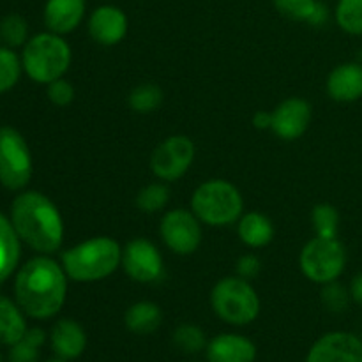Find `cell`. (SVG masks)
<instances>
[{
	"instance_id": "1",
	"label": "cell",
	"mask_w": 362,
	"mask_h": 362,
	"mask_svg": "<svg viewBox=\"0 0 362 362\" xmlns=\"http://www.w3.org/2000/svg\"><path fill=\"white\" fill-rule=\"evenodd\" d=\"M67 296V274L49 257H35L18 271L14 297L27 317L48 320L62 310Z\"/></svg>"
},
{
	"instance_id": "2",
	"label": "cell",
	"mask_w": 362,
	"mask_h": 362,
	"mask_svg": "<svg viewBox=\"0 0 362 362\" xmlns=\"http://www.w3.org/2000/svg\"><path fill=\"white\" fill-rule=\"evenodd\" d=\"M18 237L41 255H52L64 243V221L57 205L39 191H23L11 205Z\"/></svg>"
},
{
	"instance_id": "3",
	"label": "cell",
	"mask_w": 362,
	"mask_h": 362,
	"mask_svg": "<svg viewBox=\"0 0 362 362\" xmlns=\"http://www.w3.org/2000/svg\"><path fill=\"white\" fill-rule=\"evenodd\" d=\"M122 262V247L112 237H92L62 253L67 278L76 283H94L108 278Z\"/></svg>"
},
{
	"instance_id": "4",
	"label": "cell",
	"mask_w": 362,
	"mask_h": 362,
	"mask_svg": "<svg viewBox=\"0 0 362 362\" xmlns=\"http://www.w3.org/2000/svg\"><path fill=\"white\" fill-rule=\"evenodd\" d=\"M25 73L35 83H52L67 73L71 66V46L53 32H41L28 39L21 53Z\"/></svg>"
},
{
	"instance_id": "5",
	"label": "cell",
	"mask_w": 362,
	"mask_h": 362,
	"mask_svg": "<svg viewBox=\"0 0 362 362\" xmlns=\"http://www.w3.org/2000/svg\"><path fill=\"white\" fill-rule=\"evenodd\" d=\"M244 202L240 191L232 182L212 179L200 184L191 197V211L209 226H226L239 221Z\"/></svg>"
},
{
	"instance_id": "6",
	"label": "cell",
	"mask_w": 362,
	"mask_h": 362,
	"mask_svg": "<svg viewBox=\"0 0 362 362\" xmlns=\"http://www.w3.org/2000/svg\"><path fill=\"white\" fill-rule=\"evenodd\" d=\"M211 306L230 325H250L260 315V297L247 279L240 276L219 279L211 292Z\"/></svg>"
},
{
	"instance_id": "7",
	"label": "cell",
	"mask_w": 362,
	"mask_h": 362,
	"mask_svg": "<svg viewBox=\"0 0 362 362\" xmlns=\"http://www.w3.org/2000/svg\"><path fill=\"white\" fill-rule=\"evenodd\" d=\"M303 274L310 281L325 285L339 279L346 267V250L338 237L325 239L315 237L300 251L299 258Z\"/></svg>"
},
{
	"instance_id": "8",
	"label": "cell",
	"mask_w": 362,
	"mask_h": 362,
	"mask_svg": "<svg viewBox=\"0 0 362 362\" xmlns=\"http://www.w3.org/2000/svg\"><path fill=\"white\" fill-rule=\"evenodd\" d=\"M32 177V156L20 131L0 127V184L11 191L23 189Z\"/></svg>"
},
{
	"instance_id": "9",
	"label": "cell",
	"mask_w": 362,
	"mask_h": 362,
	"mask_svg": "<svg viewBox=\"0 0 362 362\" xmlns=\"http://www.w3.org/2000/svg\"><path fill=\"white\" fill-rule=\"evenodd\" d=\"M197 147L193 140L184 134H173L156 147L151 158V170L161 180L180 179L193 165Z\"/></svg>"
},
{
	"instance_id": "10",
	"label": "cell",
	"mask_w": 362,
	"mask_h": 362,
	"mask_svg": "<svg viewBox=\"0 0 362 362\" xmlns=\"http://www.w3.org/2000/svg\"><path fill=\"white\" fill-rule=\"evenodd\" d=\"M200 219L193 211L186 209H173L168 211L161 219L159 233L166 247L175 255H193L202 243Z\"/></svg>"
},
{
	"instance_id": "11",
	"label": "cell",
	"mask_w": 362,
	"mask_h": 362,
	"mask_svg": "<svg viewBox=\"0 0 362 362\" xmlns=\"http://www.w3.org/2000/svg\"><path fill=\"white\" fill-rule=\"evenodd\" d=\"M124 272L136 283H154L165 274L163 257L158 247L147 239H133L122 250Z\"/></svg>"
},
{
	"instance_id": "12",
	"label": "cell",
	"mask_w": 362,
	"mask_h": 362,
	"mask_svg": "<svg viewBox=\"0 0 362 362\" xmlns=\"http://www.w3.org/2000/svg\"><path fill=\"white\" fill-rule=\"evenodd\" d=\"M304 362H362V339L346 331H332L320 336Z\"/></svg>"
},
{
	"instance_id": "13",
	"label": "cell",
	"mask_w": 362,
	"mask_h": 362,
	"mask_svg": "<svg viewBox=\"0 0 362 362\" xmlns=\"http://www.w3.org/2000/svg\"><path fill=\"white\" fill-rule=\"evenodd\" d=\"M271 129L278 138L286 141L297 140L308 131L311 122L310 103L300 98H290L279 103L271 112Z\"/></svg>"
},
{
	"instance_id": "14",
	"label": "cell",
	"mask_w": 362,
	"mask_h": 362,
	"mask_svg": "<svg viewBox=\"0 0 362 362\" xmlns=\"http://www.w3.org/2000/svg\"><path fill=\"white\" fill-rule=\"evenodd\" d=\"M88 34L95 42L103 46H115L126 37L127 16L120 7L99 6L88 18Z\"/></svg>"
},
{
	"instance_id": "15",
	"label": "cell",
	"mask_w": 362,
	"mask_h": 362,
	"mask_svg": "<svg viewBox=\"0 0 362 362\" xmlns=\"http://www.w3.org/2000/svg\"><path fill=\"white\" fill-rule=\"evenodd\" d=\"M85 0H46L42 20L53 34L66 35L76 30L85 18Z\"/></svg>"
},
{
	"instance_id": "16",
	"label": "cell",
	"mask_w": 362,
	"mask_h": 362,
	"mask_svg": "<svg viewBox=\"0 0 362 362\" xmlns=\"http://www.w3.org/2000/svg\"><path fill=\"white\" fill-rule=\"evenodd\" d=\"M207 362H255L257 346L246 336L226 332L218 334L207 343Z\"/></svg>"
},
{
	"instance_id": "17",
	"label": "cell",
	"mask_w": 362,
	"mask_h": 362,
	"mask_svg": "<svg viewBox=\"0 0 362 362\" xmlns=\"http://www.w3.org/2000/svg\"><path fill=\"white\" fill-rule=\"evenodd\" d=\"M53 354L64 361H74L87 349L85 329L73 318H62L55 322L48 336Z\"/></svg>"
},
{
	"instance_id": "18",
	"label": "cell",
	"mask_w": 362,
	"mask_h": 362,
	"mask_svg": "<svg viewBox=\"0 0 362 362\" xmlns=\"http://www.w3.org/2000/svg\"><path fill=\"white\" fill-rule=\"evenodd\" d=\"M329 98L338 103H354L362 98V64L345 62L329 73Z\"/></svg>"
},
{
	"instance_id": "19",
	"label": "cell",
	"mask_w": 362,
	"mask_h": 362,
	"mask_svg": "<svg viewBox=\"0 0 362 362\" xmlns=\"http://www.w3.org/2000/svg\"><path fill=\"white\" fill-rule=\"evenodd\" d=\"M161 322V308L151 300H140V303L131 304L124 315V324H126L127 331L138 336H148L156 332Z\"/></svg>"
},
{
	"instance_id": "20",
	"label": "cell",
	"mask_w": 362,
	"mask_h": 362,
	"mask_svg": "<svg viewBox=\"0 0 362 362\" xmlns=\"http://www.w3.org/2000/svg\"><path fill=\"white\" fill-rule=\"evenodd\" d=\"M27 331L23 310L9 297L0 296V345L13 346Z\"/></svg>"
},
{
	"instance_id": "21",
	"label": "cell",
	"mask_w": 362,
	"mask_h": 362,
	"mask_svg": "<svg viewBox=\"0 0 362 362\" xmlns=\"http://www.w3.org/2000/svg\"><path fill=\"white\" fill-rule=\"evenodd\" d=\"M20 240L11 219L0 212V285L16 271L21 257Z\"/></svg>"
},
{
	"instance_id": "22",
	"label": "cell",
	"mask_w": 362,
	"mask_h": 362,
	"mask_svg": "<svg viewBox=\"0 0 362 362\" xmlns=\"http://www.w3.org/2000/svg\"><path fill=\"white\" fill-rule=\"evenodd\" d=\"M237 233L246 246L264 247L274 239V225L260 212H247L239 219Z\"/></svg>"
},
{
	"instance_id": "23",
	"label": "cell",
	"mask_w": 362,
	"mask_h": 362,
	"mask_svg": "<svg viewBox=\"0 0 362 362\" xmlns=\"http://www.w3.org/2000/svg\"><path fill=\"white\" fill-rule=\"evenodd\" d=\"M48 339V334L41 327H32L25 332L23 338L9 346L6 362H39V350Z\"/></svg>"
},
{
	"instance_id": "24",
	"label": "cell",
	"mask_w": 362,
	"mask_h": 362,
	"mask_svg": "<svg viewBox=\"0 0 362 362\" xmlns=\"http://www.w3.org/2000/svg\"><path fill=\"white\" fill-rule=\"evenodd\" d=\"M163 99H165V94H163L159 85L141 83L131 90L127 101H129V106L133 112L147 115V113L156 112L163 105Z\"/></svg>"
},
{
	"instance_id": "25",
	"label": "cell",
	"mask_w": 362,
	"mask_h": 362,
	"mask_svg": "<svg viewBox=\"0 0 362 362\" xmlns=\"http://www.w3.org/2000/svg\"><path fill=\"white\" fill-rule=\"evenodd\" d=\"M334 18L343 32L362 35V0H338Z\"/></svg>"
},
{
	"instance_id": "26",
	"label": "cell",
	"mask_w": 362,
	"mask_h": 362,
	"mask_svg": "<svg viewBox=\"0 0 362 362\" xmlns=\"http://www.w3.org/2000/svg\"><path fill=\"white\" fill-rule=\"evenodd\" d=\"M207 336L204 329L194 324H182L173 331V345L184 354H198L207 349Z\"/></svg>"
},
{
	"instance_id": "27",
	"label": "cell",
	"mask_w": 362,
	"mask_h": 362,
	"mask_svg": "<svg viewBox=\"0 0 362 362\" xmlns=\"http://www.w3.org/2000/svg\"><path fill=\"white\" fill-rule=\"evenodd\" d=\"M311 221H313V228L318 237H325V239H334V237H338L339 212L334 205H315L313 212H311Z\"/></svg>"
},
{
	"instance_id": "28",
	"label": "cell",
	"mask_w": 362,
	"mask_h": 362,
	"mask_svg": "<svg viewBox=\"0 0 362 362\" xmlns=\"http://www.w3.org/2000/svg\"><path fill=\"white\" fill-rule=\"evenodd\" d=\"M23 64L21 59L9 48L0 46V94L11 90L20 81Z\"/></svg>"
},
{
	"instance_id": "29",
	"label": "cell",
	"mask_w": 362,
	"mask_h": 362,
	"mask_svg": "<svg viewBox=\"0 0 362 362\" xmlns=\"http://www.w3.org/2000/svg\"><path fill=\"white\" fill-rule=\"evenodd\" d=\"M170 200V189L161 182H154L145 186L136 194V207L145 214H154L163 211Z\"/></svg>"
},
{
	"instance_id": "30",
	"label": "cell",
	"mask_w": 362,
	"mask_h": 362,
	"mask_svg": "<svg viewBox=\"0 0 362 362\" xmlns=\"http://www.w3.org/2000/svg\"><path fill=\"white\" fill-rule=\"evenodd\" d=\"M0 34H2V41L9 48H16V46H25L28 41V23L21 14L11 13L0 20Z\"/></svg>"
},
{
	"instance_id": "31",
	"label": "cell",
	"mask_w": 362,
	"mask_h": 362,
	"mask_svg": "<svg viewBox=\"0 0 362 362\" xmlns=\"http://www.w3.org/2000/svg\"><path fill=\"white\" fill-rule=\"evenodd\" d=\"M322 286H324V288H322L320 299L322 304L325 306V310L331 311V313H343V311H346L350 300H352L350 290L346 288V286H343L338 279L331 283H325V285Z\"/></svg>"
},
{
	"instance_id": "32",
	"label": "cell",
	"mask_w": 362,
	"mask_h": 362,
	"mask_svg": "<svg viewBox=\"0 0 362 362\" xmlns=\"http://www.w3.org/2000/svg\"><path fill=\"white\" fill-rule=\"evenodd\" d=\"M272 2L283 16L296 21H308V23L320 4L318 0H272Z\"/></svg>"
},
{
	"instance_id": "33",
	"label": "cell",
	"mask_w": 362,
	"mask_h": 362,
	"mask_svg": "<svg viewBox=\"0 0 362 362\" xmlns=\"http://www.w3.org/2000/svg\"><path fill=\"white\" fill-rule=\"evenodd\" d=\"M46 94H48V99L55 106H67L74 99V87L69 81L64 80V78H59V80L48 83Z\"/></svg>"
},
{
	"instance_id": "34",
	"label": "cell",
	"mask_w": 362,
	"mask_h": 362,
	"mask_svg": "<svg viewBox=\"0 0 362 362\" xmlns=\"http://www.w3.org/2000/svg\"><path fill=\"white\" fill-rule=\"evenodd\" d=\"M237 274L240 276V278L244 279H253L257 278L258 274H260V269H262V264L260 260H258V257H255V255H244V257H240L239 260H237Z\"/></svg>"
},
{
	"instance_id": "35",
	"label": "cell",
	"mask_w": 362,
	"mask_h": 362,
	"mask_svg": "<svg viewBox=\"0 0 362 362\" xmlns=\"http://www.w3.org/2000/svg\"><path fill=\"white\" fill-rule=\"evenodd\" d=\"M271 122H272V115L271 112H265V110H260L253 115V126L257 129H271Z\"/></svg>"
},
{
	"instance_id": "36",
	"label": "cell",
	"mask_w": 362,
	"mask_h": 362,
	"mask_svg": "<svg viewBox=\"0 0 362 362\" xmlns=\"http://www.w3.org/2000/svg\"><path fill=\"white\" fill-rule=\"evenodd\" d=\"M349 290H350V297H352L354 303L362 306V272H359V274L352 279Z\"/></svg>"
},
{
	"instance_id": "37",
	"label": "cell",
	"mask_w": 362,
	"mask_h": 362,
	"mask_svg": "<svg viewBox=\"0 0 362 362\" xmlns=\"http://www.w3.org/2000/svg\"><path fill=\"white\" fill-rule=\"evenodd\" d=\"M46 362H69V361H64L60 359V357H53V359H48Z\"/></svg>"
},
{
	"instance_id": "38",
	"label": "cell",
	"mask_w": 362,
	"mask_h": 362,
	"mask_svg": "<svg viewBox=\"0 0 362 362\" xmlns=\"http://www.w3.org/2000/svg\"><path fill=\"white\" fill-rule=\"evenodd\" d=\"M0 362H4V357H2V352H0Z\"/></svg>"
},
{
	"instance_id": "39",
	"label": "cell",
	"mask_w": 362,
	"mask_h": 362,
	"mask_svg": "<svg viewBox=\"0 0 362 362\" xmlns=\"http://www.w3.org/2000/svg\"><path fill=\"white\" fill-rule=\"evenodd\" d=\"M2 42H4V41H2V34H0V46H2Z\"/></svg>"
},
{
	"instance_id": "40",
	"label": "cell",
	"mask_w": 362,
	"mask_h": 362,
	"mask_svg": "<svg viewBox=\"0 0 362 362\" xmlns=\"http://www.w3.org/2000/svg\"><path fill=\"white\" fill-rule=\"evenodd\" d=\"M191 362H197V361H191Z\"/></svg>"
}]
</instances>
